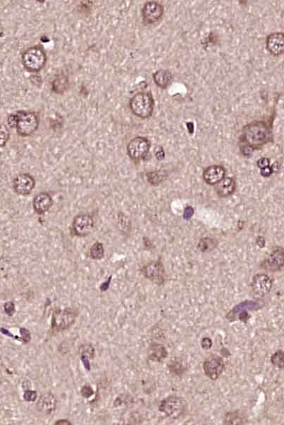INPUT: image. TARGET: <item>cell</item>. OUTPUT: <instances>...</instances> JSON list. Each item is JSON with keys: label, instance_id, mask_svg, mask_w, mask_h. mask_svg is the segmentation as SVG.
Returning <instances> with one entry per match:
<instances>
[{"label": "cell", "instance_id": "cell-1", "mask_svg": "<svg viewBox=\"0 0 284 425\" xmlns=\"http://www.w3.org/2000/svg\"><path fill=\"white\" fill-rule=\"evenodd\" d=\"M241 139L251 149H258L271 140V130L265 121H256L244 126Z\"/></svg>", "mask_w": 284, "mask_h": 425}, {"label": "cell", "instance_id": "cell-2", "mask_svg": "<svg viewBox=\"0 0 284 425\" xmlns=\"http://www.w3.org/2000/svg\"><path fill=\"white\" fill-rule=\"evenodd\" d=\"M7 123L11 128L16 130L20 136L28 137L39 128L40 118L35 111L21 110L11 113L7 118Z\"/></svg>", "mask_w": 284, "mask_h": 425}, {"label": "cell", "instance_id": "cell-3", "mask_svg": "<svg viewBox=\"0 0 284 425\" xmlns=\"http://www.w3.org/2000/svg\"><path fill=\"white\" fill-rule=\"evenodd\" d=\"M155 105L153 96L148 92H137L129 101V107L132 113L142 119L152 117Z\"/></svg>", "mask_w": 284, "mask_h": 425}, {"label": "cell", "instance_id": "cell-4", "mask_svg": "<svg viewBox=\"0 0 284 425\" xmlns=\"http://www.w3.org/2000/svg\"><path fill=\"white\" fill-rule=\"evenodd\" d=\"M47 55L41 45L27 49L21 55L23 67L30 73H39L47 63Z\"/></svg>", "mask_w": 284, "mask_h": 425}, {"label": "cell", "instance_id": "cell-5", "mask_svg": "<svg viewBox=\"0 0 284 425\" xmlns=\"http://www.w3.org/2000/svg\"><path fill=\"white\" fill-rule=\"evenodd\" d=\"M264 306H265V304L262 302L247 300V301L241 302V303L235 305L226 315V318L229 322L240 321L246 323L251 318V315L249 314V311L260 310Z\"/></svg>", "mask_w": 284, "mask_h": 425}, {"label": "cell", "instance_id": "cell-6", "mask_svg": "<svg viewBox=\"0 0 284 425\" xmlns=\"http://www.w3.org/2000/svg\"><path fill=\"white\" fill-rule=\"evenodd\" d=\"M79 315V312L77 309L73 308L57 309L52 314V330L57 332L68 330L75 323Z\"/></svg>", "mask_w": 284, "mask_h": 425}, {"label": "cell", "instance_id": "cell-7", "mask_svg": "<svg viewBox=\"0 0 284 425\" xmlns=\"http://www.w3.org/2000/svg\"><path fill=\"white\" fill-rule=\"evenodd\" d=\"M186 409V403L182 397L169 396L162 400L159 404V410L166 417L172 419L180 418Z\"/></svg>", "mask_w": 284, "mask_h": 425}, {"label": "cell", "instance_id": "cell-8", "mask_svg": "<svg viewBox=\"0 0 284 425\" xmlns=\"http://www.w3.org/2000/svg\"><path fill=\"white\" fill-rule=\"evenodd\" d=\"M151 143L144 137H135L128 142L127 153L129 158L135 162L144 160L150 152Z\"/></svg>", "mask_w": 284, "mask_h": 425}, {"label": "cell", "instance_id": "cell-9", "mask_svg": "<svg viewBox=\"0 0 284 425\" xmlns=\"http://www.w3.org/2000/svg\"><path fill=\"white\" fill-rule=\"evenodd\" d=\"M272 280L266 274L256 275L251 283V292L253 297L260 299L268 295L272 289Z\"/></svg>", "mask_w": 284, "mask_h": 425}, {"label": "cell", "instance_id": "cell-10", "mask_svg": "<svg viewBox=\"0 0 284 425\" xmlns=\"http://www.w3.org/2000/svg\"><path fill=\"white\" fill-rule=\"evenodd\" d=\"M202 368L205 376L211 380L216 381L225 370V363L220 356L212 354L204 361Z\"/></svg>", "mask_w": 284, "mask_h": 425}, {"label": "cell", "instance_id": "cell-11", "mask_svg": "<svg viewBox=\"0 0 284 425\" xmlns=\"http://www.w3.org/2000/svg\"><path fill=\"white\" fill-rule=\"evenodd\" d=\"M94 220L93 216L88 213H79L74 217L72 222V230L77 237H86L93 231Z\"/></svg>", "mask_w": 284, "mask_h": 425}, {"label": "cell", "instance_id": "cell-12", "mask_svg": "<svg viewBox=\"0 0 284 425\" xmlns=\"http://www.w3.org/2000/svg\"><path fill=\"white\" fill-rule=\"evenodd\" d=\"M145 278L159 286L164 285L166 280V271L160 260L153 261L143 267Z\"/></svg>", "mask_w": 284, "mask_h": 425}, {"label": "cell", "instance_id": "cell-13", "mask_svg": "<svg viewBox=\"0 0 284 425\" xmlns=\"http://www.w3.org/2000/svg\"><path fill=\"white\" fill-rule=\"evenodd\" d=\"M164 12V7L160 3L155 1L147 2L143 7V21L147 25L154 24L162 19Z\"/></svg>", "mask_w": 284, "mask_h": 425}, {"label": "cell", "instance_id": "cell-14", "mask_svg": "<svg viewBox=\"0 0 284 425\" xmlns=\"http://www.w3.org/2000/svg\"><path fill=\"white\" fill-rule=\"evenodd\" d=\"M35 186V179L28 173H21L14 179V190L21 196H28L33 190Z\"/></svg>", "mask_w": 284, "mask_h": 425}, {"label": "cell", "instance_id": "cell-15", "mask_svg": "<svg viewBox=\"0 0 284 425\" xmlns=\"http://www.w3.org/2000/svg\"><path fill=\"white\" fill-rule=\"evenodd\" d=\"M284 267V249L282 247L275 248L268 257L262 264V268L270 272H276Z\"/></svg>", "mask_w": 284, "mask_h": 425}, {"label": "cell", "instance_id": "cell-16", "mask_svg": "<svg viewBox=\"0 0 284 425\" xmlns=\"http://www.w3.org/2000/svg\"><path fill=\"white\" fill-rule=\"evenodd\" d=\"M266 48L269 53L274 57L284 54V33L275 32L269 34L266 41Z\"/></svg>", "mask_w": 284, "mask_h": 425}, {"label": "cell", "instance_id": "cell-17", "mask_svg": "<svg viewBox=\"0 0 284 425\" xmlns=\"http://www.w3.org/2000/svg\"><path fill=\"white\" fill-rule=\"evenodd\" d=\"M226 170L222 166L213 165L204 170L202 177L204 182L209 185H216L225 178Z\"/></svg>", "mask_w": 284, "mask_h": 425}, {"label": "cell", "instance_id": "cell-18", "mask_svg": "<svg viewBox=\"0 0 284 425\" xmlns=\"http://www.w3.org/2000/svg\"><path fill=\"white\" fill-rule=\"evenodd\" d=\"M53 203V200L48 193L41 192L34 197L32 206L36 213L42 215L48 212Z\"/></svg>", "mask_w": 284, "mask_h": 425}, {"label": "cell", "instance_id": "cell-19", "mask_svg": "<svg viewBox=\"0 0 284 425\" xmlns=\"http://www.w3.org/2000/svg\"><path fill=\"white\" fill-rule=\"evenodd\" d=\"M69 79L64 72L56 74L50 83V88L54 93L63 95L69 88Z\"/></svg>", "mask_w": 284, "mask_h": 425}, {"label": "cell", "instance_id": "cell-20", "mask_svg": "<svg viewBox=\"0 0 284 425\" xmlns=\"http://www.w3.org/2000/svg\"><path fill=\"white\" fill-rule=\"evenodd\" d=\"M57 407V399L50 392L42 394L37 403V409L43 413L51 414Z\"/></svg>", "mask_w": 284, "mask_h": 425}, {"label": "cell", "instance_id": "cell-21", "mask_svg": "<svg viewBox=\"0 0 284 425\" xmlns=\"http://www.w3.org/2000/svg\"><path fill=\"white\" fill-rule=\"evenodd\" d=\"M168 356L166 347L159 343H150L148 351V359L150 361L160 363Z\"/></svg>", "mask_w": 284, "mask_h": 425}, {"label": "cell", "instance_id": "cell-22", "mask_svg": "<svg viewBox=\"0 0 284 425\" xmlns=\"http://www.w3.org/2000/svg\"><path fill=\"white\" fill-rule=\"evenodd\" d=\"M236 184L235 180L231 178H224L216 184V192L219 197L226 198L231 196L236 190Z\"/></svg>", "mask_w": 284, "mask_h": 425}, {"label": "cell", "instance_id": "cell-23", "mask_svg": "<svg viewBox=\"0 0 284 425\" xmlns=\"http://www.w3.org/2000/svg\"><path fill=\"white\" fill-rule=\"evenodd\" d=\"M153 80L159 88L166 89L172 82V73L167 69L158 70L153 74Z\"/></svg>", "mask_w": 284, "mask_h": 425}, {"label": "cell", "instance_id": "cell-24", "mask_svg": "<svg viewBox=\"0 0 284 425\" xmlns=\"http://www.w3.org/2000/svg\"><path fill=\"white\" fill-rule=\"evenodd\" d=\"M168 368L170 373L176 377H182L187 371V365L185 362L179 358L171 359L168 363Z\"/></svg>", "mask_w": 284, "mask_h": 425}, {"label": "cell", "instance_id": "cell-25", "mask_svg": "<svg viewBox=\"0 0 284 425\" xmlns=\"http://www.w3.org/2000/svg\"><path fill=\"white\" fill-rule=\"evenodd\" d=\"M246 418L239 410L227 412L224 417V424L239 425L245 424Z\"/></svg>", "mask_w": 284, "mask_h": 425}, {"label": "cell", "instance_id": "cell-26", "mask_svg": "<svg viewBox=\"0 0 284 425\" xmlns=\"http://www.w3.org/2000/svg\"><path fill=\"white\" fill-rule=\"evenodd\" d=\"M104 256V247L102 243L96 242L94 243L90 250V256L92 259L97 260H101Z\"/></svg>", "mask_w": 284, "mask_h": 425}, {"label": "cell", "instance_id": "cell-27", "mask_svg": "<svg viewBox=\"0 0 284 425\" xmlns=\"http://www.w3.org/2000/svg\"><path fill=\"white\" fill-rule=\"evenodd\" d=\"M271 364L275 368L283 370L284 369V351L278 350L273 354L270 359Z\"/></svg>", "mask_w": 284, "mask_h": 425}, {"label": "cell", "instance_id": "cell-28", "mask_svg": "<svg viewBox=\"0 0 284 425\" xmlns=\"http://www.w3.org/2000/svg\"><path fill=\"white\" fill-rule=\"evenodd\" d=\"M79 354H85L89 356L90 359H93L95 355V349L90 343H83L79 346Z\"/></svg>", "mask_w": 284, "mask_h": 425}, {"label": "cell", "instance_id": "cell-29", "mask_svg": "<svg viewBox=\"0 0 284 425\" xmlns=\"http://www.w3.org/2000/svg\"><path fill=\"white\" fill-rule=\"evenodd\" d=\"M10 132L7 128L6 125L1 124V128H0V144L1 147L6 145L7 142L10 140Z\"/></svg>", "mask_w": 284, "mask_h": 425}, {"label": "cell", "instance_id": "cell-30", "mask_svg": "<svg viewBox=\"0 0 284 425\" xmlns=\"http://www.w3.org/2000/svg\"><path fill=\"white\" fill-rule=\"evenodd\" d=\"M3 308L5 314L7 316H10V317L13 316L16 313L15 304L12 301H7L6 303H4Z\"/></svg>", "mask_w": 284, "mask_h": 425}, {"label": "cell", "instance_id": "cell-31", "mask_svg": "<svg viewBox=\"0 0 284 425\" xmlns=\"http://www.w3.org/2000/svg\"><path fill=\"white\" fill-rule=\"evenodd\" d=\"M81 394L85 399H89V398L93 397L94 394L93 389L90 384H85L84 386L81 387Z\"/></svg>", "mask_w": 284, "mask_h": 425}, {"label": "cell", "instance_id": "cell-32", "mask_svg": "<svg viewBox=\"0 0 284 425\" xmlns=\"http://www.w3.org/2000/svg\"><path fill=\"white\" fill-rule=\"evenodd\" d=\"M23 399L27 402H34L37 399V392L33 390H26L23 395Z\"/></svg>", "mask_w": 284, "mask_h": 425}, {"label": "cell", "instance_id": "cell-33", "mask_svg": "<svg viewBox=\"0 0 284 425\" xmlns=\"http://www.w3.org/2000/svg\"><path fill=\"white\" fill-rule=\"evenodd\" d=\"M20 334H21V338H22V342L23 343H28L30 342L31 340V334H30V331L25 327H21L20 328Z\"/></svg>", "mask_w": 284, "mask_h": 425}, {"label": "cell", "instance_id": "cell-34", "mask_svg": "<svg viewBox=\"0 0 284 425\" xmlns=\"http://www.w3.org/2000/svg\"><path fill=\"white\" fill-rule=\"evenodd\" d=\"M213 342L210 338L204 337L202 338L201 341H200V346L204 350H209L212 346Z\"/></svg>", "mask_w": 284, "mask_h": 425}, {"label": "cell", "instance_id": "cell-35", "mask_svg": "<svg viewBox=\"0 0 284 425\" xmlns=\"http://www.w3.org/2000/svg\"><path fill=\"white\" fill-rule=\"evenodd\" d=\"M90 360L91 359H90L89 356L85 355V354H81V361L82 362L83 366H84V368L88 371H90V370H91V365H90Z\"/></svg>", "mask_w": 284, "mask_h": 425}, {"label": "cell", "instance_id": "cell-36", "mask_svg": "<svg viewBox=\"0 0 284 425\" xmlns=\"http://www.w3.org/2000/svg\"><path fill=\"white\" fill-rule=\"evenodd\" d=\"M269 164H270V163H269V160L267 158L260 159L258 162V166L259 167L261 168V169L269 167Z\"/></svg>", "mask_w": 284, "mask_h": 425}, {"label": "cell", "instance_id": "cell-37", "mask_svg": "<svg viewBox=\"0 0 284 425\" xmlns=\"http://www.w3.org/2000/svg\"><path fill=\"white\" fill-rule=\"evenodd\" d=\"M1 330L2 333H3V334H5V335H6L7 336H10V337L13 338V339H15L16 340H18V341H22V338H21V337H19V336L14 335L13 334L11 333L10 331L7 330V329L1 328V330Z\"/></svg>", "mask_w": 284, "mask_h": 425}, {"label": "cell", "instance_id": "cell-38", "mask_svg": "<svg viewBox=\"0 0 284 425\" xmlns=\"http://www.w3.org/2000/svg\"><path fill=\"white\" fill-rule=\"evenodd\" d=\"M112 276H110V278H108V280L104 283H103L102 285H100V289L101 292H106V290H108V289L110 288V283H111L112 280Z\"/></svg>", "mask_w": 284, "mask_h": 425}, {"label": "cell", "instance_id": "cell-39", "mask_svg": "<svg viewBox=\"0 0 284 425\" xmlns=\"http://www.w3.org/2000/svg\"><path fill=\"white\" fill-rule=\"evenodd\" d=\"M55 425H70L72 424V423L70 422V421H68V419H59V420H57V422L54 423Z\"/></svg>", "mask_w": 284, "mask_h": 425}, {"label": "cell", "instance_id": "cell-40", "mask_svg": "<svg viewBox=\"0 0 284 425\" xmlns=\"http://www.w3.org/2000/svg\"><path fill=\"white\" fill-rule=\"evenodd\" d=\"M161 153H164L163 150H161V151L160 150H157L156 152H155V156H156L157 159H159V160L164 158V154H161Z\"/></svg>", "mask_w": 284, "mask_h": 425}]
</instances>
